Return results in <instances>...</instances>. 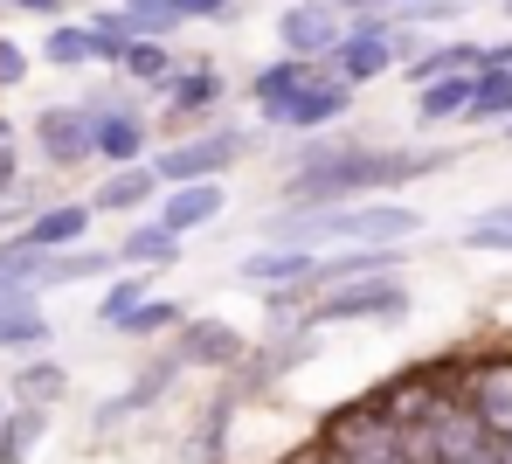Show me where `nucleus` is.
Segmentation results:
<instances>
[{
    "label": "nucleus",
    "mask_w": 512,
    "mask_h": 464,
    "mask_svg": "<svg viewBox=\"0 0 512 464\" xmlns=\"http://www.w3.org/2000/svg\"><path fill=\"white\" fill-rule=\"evenodd\" d=\"M450 167V153H402V146H360V139H333L291 160L284 174V215H312V208H346L374 187H409Z\"/></svg>",
    "instance_id": "f257e3e1"
},
{
    "label": "nucleus",
    "mask_w": 512,
    "mask_h": 464,
    "mask_svg": "<svg viewBox=\"0 0 512 464\" xmlns=\"http://www.w3.org/2000/svg\"><path fill=\"white\" fill-rule=\"evenodd\" d=\"M270 236L277 243H340V250H395L409 236H423V215L409 201H346V208H312V215H270Z\"/></svg>",
    "instance_id": "f03ea898"
},
{
    "label": "nucleus",
    "mask_w": 512,
    "mask_h": 464,
    "mask_svg": "<svg viewBox=\"0 0 512 464\" xmlns=\"http://www.w3.org/2000/svg\"><path fill=\"white\" fill-rule=\"evenodd\" d=\"M243 153H256V132L243 125H215V132H187V139H173L160 160H146L153 167V181L160 187H194V181H222Z\"/></svg>",
    "instance_id": "7ed1b4c3"
},
{
    "label": "nucleus",
    "mask_w": 512,
    "mask_h": 464,
    "mask_svg": "<svg viewBox=\"0 0 512 464\" xmlns=\"http://www.w3.org/2000/svg\"><path fill=\"white\" fill-rule=\"evenodd\" d=\"M319 451H326L333 464H402V430L360 395V402H346L340 416H326Z\"/></svg>",
    "instance_id": "20e7f679"
},
{
    "label": "nucleus",
    "mask_w": 512,
    "mask_h": 464,
    "mask_svg": "<svg viewBox=\"0 0 512 464\" xmlns=\"http://www.w3.org/2000/svg\"><path fill=\"white\" fill-rule=\"evenodd\" d=\"M360 319H409V291L395 278H360V284H333L326 298L305 305V333H326V326H360Z\"/></svg>",
    "instance_id": "39448f33"
},
{
    "label": "nucleus",
    "mask_w": 512,
    "mask_h": 464,
    "mask_svg": "<svg viewBox=\"0 0 512 464\" xmlns=\"http://www.w3.org/2000/svg\"><path fill=\"white\" fill-rule=\"evenodd\" d=\"M457 402L478 416V430L492 444L512 437V354H485V361H464L457 374Z\"/></svg>",
    "instance_id": "423d86ee"
},
{
    "label": "nucleus",
    "mask_w": 512,
    "mask_h": 464,
    "mask_svg": "<svg viewBox=\"0 0 512 464\" xmlns=\"http://www.w3.org/2000/svg\"><path fill=\"white\" fill-rule=\"evenodd\" d=\"M146 118H139V104L132 97H111V104H97L90 111V153L104 160V167H146Z\"/></svg>",
    "instance_id": "0eeeda50"
},
{
    "label": "nucleus",
    "mask_w": 512,
    "mask_h": 464,
    "mask_svg": "<svg viewBox=\"0 0 512 464\" xmlns=\"http://www.w3.org/2000/svg\"><path fill=\"white\" fill-rule=\"evenodd\" d=\"M340 42H346V21L333 7H319V0H298V7L277 14V49H284L291 63H326Z\"/></svg>",
    "instance_id": "6e6552de"
},
{
    "label": "nucleus",
    "mask_w": 512,
    "mask_h": 464,
    "mask_svg": "<svg viewBox=\"0 0 512 464\" xmlns=\"http://www.w3.org/2000/svg\"><path fill=\"white\" fill-rule=\"evenodd\" d=\"M250 361V340L229 326V319H187L180 333H173V368H222L236 374Z\"/></svg>",
    "instance_id": "1a4fd4ad"
},
{
    "label": "nucleus",
    "mask_w": 512,
    "mask_h": 464,
    "mask_svg": "<svg viewBox=\"0 0 512 464\" xmlns=\"http://www.w3.org/2000/svg\"><path fill=\"white\" fill-rule=\"evenodd\" d=\"M35 153L49 160V167H84V160H97L90 153V111L84 104H49L42 118H35Z\"/></svg>",
    "instance_id": "9d476101"
},
{
    "label": "nucleus",
    "mask_w": 512,
    "mask_h": 464,
    "mask_svg": "<svg viewBox=\"0 0 512 464\" xmlns=\"http://www.w3.org/2000/svg\"><path fill=\"white\" fill-rule=\"evenodd\" d=\"M346 104H353V91L333 84L326 63H319V84H312L305 97H291V104L270 118V132H291V139H298V132H326V125H340V118H346Z\"/></svg>",
    "instance_id": "9b49d317"
},
{
    "label": "nucleus",
    "mask_w": 512,
    "mask_h": 464,
    "mask_svg": "<svg viewBox=\"0 0 512 464\" xmlns=\"http://www.w3.org/2000/svg\"><path fill=\"white\" fill-rule=\"evenodd\" d=\"M90 222H97V215H90L84 201H49V208L21 229V243H28L35 257H63V250H84L90 243Z\"/></svg>",
    "instance_id": "f8f14e48"
},
{
    "label": "nucleus",
    "mask_w": 512,
    "mask_h": 464,
    "mask_svg": "<svg viewBox=\"0 0 512 464\" xmlns=\"http://www.w3.org/2000/svg\"><path fill=\"white\" fill-rule=\"evenodd\" d=\"M173 374H180V368H173V354H167V361H153L132 388H118V395H104V402L90 409V430H118V423H132L139 409H153V402L173 388Z\"/></svg>",
    "instance_id": "ddd939ff"
},
{
    "label": "nucleus",
    "mask_w": 512,
    "mask_h": 464,
    "mask_svg": "<svg viewBox=\"0 0 512 464\" xmlns=\"http://www.w3.org/2000/svg\"><path fill=\"white\" fill-rule=\"evenodd\" d=\"M90 42H97V63H118L132 42H160V35H173L167 21H146V14H125V7H97V14H84Z\"/></svg>",
    "instance_id": "4468645a"
},
{
    "label": "nucleus",
    "mask_w": 512,
    "mask_h": 464,
    "mask_svg": "<svg viewBox=\"0 0 512 464\" xmlns=\"http://www.w3.org/2000/svg\"><path fill=\"white\" fill-rule=\"evenodd\" d=\"M222 208H229V187H222V181L167 187V201H160V229H167V236H194V229H208Z\"/></svg>",
    "instance_id": "2eb2a0df"
},
{
    "label": "nucleus",
    "mask_w": 512,
    "mask_h": 464,
    "mask_svg": "<svg viewBox=\"0 0 512 464\" xmlns=\"http://www.w3.org/2000/svg\"><path fill=\"white\" fill-rule=\"evenodd\" d=\"M423 430H429V458H436V464L478 458V451H485V444H492V437H485V430H478V416H471V409H464V402H443V409H436V416H429Z\"/></svg>",
    "instance_id": "dca6fc26"
},
{
    "label": "nucleus",
    "mask_w": 512,
    "mask_h": 464,
    "mask_svg": "<svg viewBox=\"0 0 512 464\" xmlns=\"http://www.w3.org/2000/svg\"><path fill=\"white\" fill-rule=\"evenodd\" d=\"M312 271H319V250H298V243H270V250H250L243 257V284H256V291L305 284Z\"/></svg>",
    "instance_id": "f3484780"
},
{
    "label": "nucleus",
    "mask_w": 512,
    "mask_h": 464,
    "mask_svg": "<svg viewBox=\"0 0 512 464\" xmlns=\"http://www.w3.org/2000/svg\"><path fill=\"white\" fill-rule=\"evenodd\" d=\"M319 84V63H291V56H277V63H263L250 77V97H256V111H263V125L291 104V97H305Z\"/></svg>",
    "instance_id": "a211bd4d"
},
{
    "label": "nucleus",
    "mask_w": 512,
    "mask_h": 464,
    "mask_svg": "<svg viewBox=\"0 0 512 464\" xmlns=\"http://www.w3.org/2000/svg\"><path fill=\"white\" fill-rule=\"evenodd\" d=\"M409 257V243H395V250H333V257H319V271H312V291H333V284H360V278H395V264Z\"/></svg>",
    "instance_id": "6ab92c4d"
},
{
    "label": "nucleus",
    "mask_w": 512,
    "mask_h": 464,
    "mask_svg": "<svg viewBox=\"0 0 512 464\" xmlns=\"http://www.w3.org/2000/svg\"><path fill=\"white\" fill-rule=\"evenodd\" d=\"M222 91H229V77L215 63H180L160 97H167V118H201L208 104H222Z\"/></svg>",
    "instance_id": "aec40b11"
},
{
    "label": "nucleus",
    "mask_w": 512,
    "mask_h": 464,
    "mask_svg": "<svg viewBox=\"0 0 512 464\" xmlns=\"http://www.w3.org/2000/svg\"><path fill=\"white\" fill-rule=\"evenodd\" d=\"M388 70H395L388 42H367V35H346L340 49L326 56V77L346 84V91H360V84H374V77H388Z\"/></svg>",
    "instance_id": "412c9836"
},
{
    "label": "nucleus",
    "mask_w": 512,
    "mask_h": 464,
    "mask_svg": "<svg viewBox=\"0 0 512 464\" xmlns=\"http://www.w3.org/2000/svg\"><path fill=\"white\" fill-rule=\"evenodd\" d=\"M49 319H42V305L28 298V291H7L0 298V354H35V347H49Z\"/></svg>",
    "instance_id": "4be33fe9"
},
{
    "label": "nucleus",
    "mask_w": 512,
    "mask_h": 464,
    "mask_svg": "<svg viewBox=\"0 0 512 464\" xmlns=\"http://www.w3.org/2000/svg\"><path fill=\"white\" fill-rule=\"evenodd\" d=\"M153 194H167V187L153 181V167H111V181L97 187L84 208H90V215H139Z\"/></svg>",
    "instance_id": "5701e85b"
},
{
    "label": "nucleus",
    "mask_w": 512,
    "mask_h": 464,
    "mask_svg": "<svg viewBox=\"0 0 512 464\" xmlns=\"http://www.w3.org/2000/svg\"><path fill=\"white\" fill-rule=\"evenodd\" d=\"M485 70V49L478 42H436V49H416V63H402V77L423 91V84H443V77H471Z\"/></svg>",
    "instance_id": "b1692460"
},
{
    "label": "nucleus",
    "mask_w": 512,
    "mask_h": 464,
    "mask_svg": "<svg viewBox=\"0 0 512 464\" xmlns=\"http://www.w3.org/2000/svg\"><path fill=\"white\" fill-rule=\"evenodd\" d=\"M118 271H173L180 264V236H167L160 222H139V229H125L118 236Z\"/></svg>",
    "instance_id": "393cba45"
},
{
    "label": "nucleus",
    "mask_w": 512,
    "mask_h": 464,
    "mask_svg": "<svg viewBox=\"0 0 512 464\" xmlns=\"http://www.w3.org/2000/svg\"><path fill=\"white\" fill-rule=\"evenodd\" d=\"M63 388H70L63 361H21V368L7 374V402L14 409H49V402H63Z\"/></svg>",
    "instance_id": "a878e982"
},
{
    "label": "nucleus",
    "mask_w": 512,
    "mask_h": 464,
    "mask_svg": "<svg viewBox=\"0 0 512 464\" xmlns=\"http://www.w3.org/2000/svg\"><path fill=\"white\" fill-rule=\"evenodd\" d=\"M42 437H49V409H14L7 402V416H0V464H28Z\"/></svg>",
    "instance_id": "bb28decb"
},
{
    "label": "nucleus",
    "mask_w": 512,
    "mask_h": 464,
    "mask_svg": "<svg viewBox=\"0 0 512 464\" xmlns=\"http://www.w3.org/2000/svg\"><path fill=\"white\" fill-rule=\"evenodd\" d=\"M173 70H180V63H173V49H167V42H132V49L118 56V77H132L139 91H167V84H173Z\"/></svg>",
    "instance_id": "cd10ccee"
},
{
    "label": "nucleus",
    "mask_w": 512,
    "mask_h": 464,
    "mask_svg": "<svg viewBox=\"0 0 512 464\" xmlns=\"http://www.w3.org/2000/svg\"><path fill=\"white\" fill-rule=\"evenodd\" d=\"M471 91H478V70H471V77H443V84H423V91H416V118H423V125L464 118V111H471Z\"/></svg>",
    "instance_id": "c85d7f7f"
},
{
    "label": "nucleus",
    "mask_w": 512,
    "mask_h": 464,
    "mask_svg": "<svg viewBox=\"0 0 512 464\" xmlns=\"http://www.w3.org/2000/svg\"><path fill=\"white\" fill-rule=\"evenodd\" d=\"M118 257L111 250H63V257H42V278L35 284H90V278H104Z\"/></svg>",
    "instance_id": "c756f323"
},
{
    "label": "nucleus",
    "mask_w": 512,
    "mask_h": 464,
    "mask_svg": "<svg viewBox=\"0 0 512 464\" xmlns=\"http://www.w3.org/2000/svg\"><path fill=\"white\" fill-rule=\"evenodd\" d=\"M42 56H49L56 70H90V63H97V42H90L84 21H56L49 42H42Z\"/></svg>",
    "instance_id": "7c9ffc66"
},
{
    "label": "nucleus",
    "mask_w": 512,
    "mask_h": 464,
    "mask_svg": "<svg viewBox=\"0 0 512 464\" xmlns=\"http://www.w3.org/2000/svg\"><path fill=\"white\" fill-rule=\"evenodd\" d=\"M146 298H153V278H146V271H125V278L97 298V326H125V319H132Z\"/></svg>",
    "instance_id": "2f4dec72"
},
{
    "label": "nucleus",
    "mask_w": 512,
    "mask_h": 464,
    "mask_svg": "<svg viewBox=\"0 0 512 464\" xmlns=\"http://www.w3.org/2000/svg\"><path fill=\"white\" fill-rule=\"evenodd\" d=\"M180 326H187L180 298H146V305H139V312H132L118 333H125V340H160V333H180Z\"/></svg>",
    "instance_id": "473e14b6"
},
{
    "label": "nucleus",
    "mask_w": 512,
    "mask_h": 464,
    "mask_svg": "<svg viewBox=\"0 0 512 464\" xmlns=\"http://www.w3.org/2000/svg\"><path fill=\"white\" fill-rule=\"evenodd\" d=\"M464 118H506L512 125V70H478V91Z\"/></svg>",
    "instance_id": "72a5a7b5"
},
{
    "label": "nucleus",
    "mask_w": 512,
    "mask_h": 464,
    "mask_svg": "<svg viewBox=\"0 0 512 464\" xmlns=\"http://www.w3.org/2000/svg\"><path fill=\"white\" fill-rule=\"evenodd\" d=\"M236 0H160V21L180 28V21H229Z\"/></svg>",
    "instance_id": "f704fd0d"
},
{
    "label": "nucleus",
    "mask_w": 512,
    "mask_h": 464,
    "mask_svg": "<svg viewBox=\"0 0 512 464\" xmlns=\"http://www.w3.org/2000/svg\"><path fill=\"white\" fill-rule=\"evenodd\" d=\"M229 416H236V395H215V402H208V423H201V458H208V464L222 458V430H229Z\"/></svg>",
    "instance_id": "c9c22d12"
},
{
    "label": "nucleus",
    "mask_w": 512,
    "mask_h": 464,
    "mask_svg": "<svg viewBox=\"0 0 512 464\" xmlns=\"http://www.w3.org/2000/svg\"><path fill=\"white\" fill-rule=\"evenodd\" d=\"M464 250H506V257H512V229H499V222L478 215V222L464 229Z\"/></svg>",
    "instance_id": "e433bc0d"
},
{
    "label": "nucleus",
    "mask_w": 512,
    "mask_h": 464,
    "mask_svg": "<svg viewBox=\"0 0 512 464\" xmlns=\"http://www.w3.org/2000/svg\"><path fill=\"white\" fill-rule=\"evenodd\" d=\"M28 77V49H14V42H0V91H14Z\"/></svg>",
    "instance_id": "4c0bfd02"
},
{
    "label": "nucleus",
    "mask_w": 512,
    "mask_h": 464,
    "mask_svg": "<svg viewBox=\"0 0 512 464\" xmlns=\"http://www.w3.org/2000/svg\"><path fill=\"white\" fill-rule=\"evenodd\" d=\"M0 7H14V14H63V0H0Z\"/></svg>",
    "instance_id": "58836bf2"
},
{
    "label": "nucleus",
    "mask_w": 512,
    "mask_h": 464,
    "mask_svg": "<svg viewBox=\"0 0 512 464\" xmlns=\"http://www.w3.org/2000/svg\"><path fill=\"white\" fill-rule=\"evenodd\" d=\"M492 458H499V464H512V437H506V444H492Z\"/></svg>",
    "instance_id": "ea45409f"
},
{
    "label": "nucleus",
    "mask_w": 512,
    "mask_h": 464,
    "mask_svg": "<svg viewBox=\"0 0 512 464\" xmlns=\"http://www.w3.org/2000/svg\"><path fill=\"white\" fill-rule=\"evenodd\" d=\"M457 464H499V458H492V444H485V451H478V458H457Z\"/></svg>",
    "instance_id": "a19ab883"
},
{
    "label": "nucleus",
    "mask_w": 512,
    "mask_h": 464,
    "mask_svg": "<svg viewBox=\"0 0 512 464\" xmlns=\"http://www.w3.org/2000/svg\"><path fill=\"white\" fill-rule=\"evenodd\" d=\"M395 7H416V0H395Z\"/></svg>",
    "instance_id": "79ce46f5"
},
{
    "label": "nucleus",
    "mask_w": 512,
    "mask_h": 464,
    "mask_svg": "<svg viewBox=\"0 0 512 464\" xmlns=\"http://www.w3.org/2000/svg\"><path fill=\"white\" fill-rule=\"evenodd\" d=\"M0 416H7V395H0Z\"/></svg>",
    "instance_id": "37998d69"
},
{
    "label": "nucleus",
    "mask_w": 512,
    "mask_h": 464,
    "mask_svg": "<svg viewBox=\"0 0 512 464\" xmlns=\"http://www.w3.org/2000/svg\"><path fill=\"white\" fill-rule=\"evenodd\" d=\"M499 7H506V14H512V0H499Z\"/></svg>",
    "instance_id": "c03bdc74"
},
{
    "label": "nucleus",
    "mask_w": 512,
    "mask_h": 464,
    "mask_svg": "<svg viewBox=\"0 0 512 464\" xmlns=\"http://www.w3.org/2000/svg\"><path fill=\"white\" fill-rule=\"evenodd\" d=\"M506 139H512V125H506Z\"/></svg>",
    "instance_id": "a18cd8bd"
},
{
    "label": "nucleus",
    "mask_w": 512,
    "mask_h": 464,
    "mask_svg": "<svg viewBox=\"0 0 512 464\" xmlns=\"http://www.w3.org/2000/svg\"><path fill=\"white\" fill-rule=\"evenodd\" d=\"M0 229H7V222H0Z\"/></svg>",
    "instance_id": "49530a36"
}]
</instances>
